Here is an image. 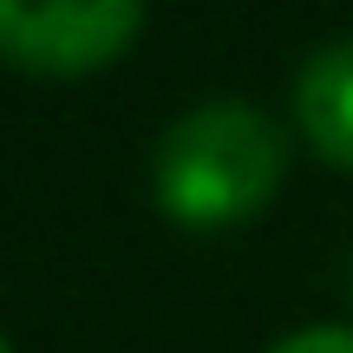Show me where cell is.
<instances>
[{"instance_id": "obj_4", "label": "cell", "mask_w": 353, "mask_h": 353, "mask_svg": "<svg viewBox=\"0 0 353 353\" xmlns=\"http://www.w3.org/2000/svg\"><path fill=\"white\" fill-rule=\"evenodd\" d=\"M268 353H353V327H341V321H314V327L281 334Z\"/></svg>"}, {"instance_id": "obj_1", "label": "cell", "mask_w": 353, "mask_h": 353, "mask_svg": "<svg viewBox=\"0 0 353 353\" xmlns=\"http://www.w3.org/2000/svg\"><path fill=\"white\" fill-rule=\"evenodd\" d=\"M288 176V131L255 99L216 92L164 125L151 151L157 210L183 229H229L268 210Z\"/></svg>"}, {"instance_id": "obj_5", "label": "cell", "mask_w": 353, "mask_h": 353, "mask_svg": "<svg viewBox=\"0 0 353 353\" xmlns=\"http://www.w3.org/2000/svg\"><path fill=\"white\" fill-rule=\"evenodd\" d=\"M347 301H353V262H347Z\"/></svg>"}, {"instance_id": "obj_3", "label": "cell", "mask_w": 353, "mask_h": 353, "mask_svg": "<svg viewBox=\"0 0 353 353\" xmlns=\"http://www.w3.org/2000/svg\"><path fill=\"white\" fill-rule=\"evenodd\" d=\"M294 125L327 164L353 170V33L321 39L294 72Z\"/></svg>"}, {"instance_id": "obj_2", "label": "cell", "mask_w": 353, "mask_h": 353, "mask_svg": "<svg viewBox=\"0 0 353 353\" xmlns=\"http://www.w3.org/2000/svg\"><path fill=\"white\" fill-rule=\"evenodd\" d=\"M138 33V0H0V59L26 72H99Z\"/></svg>"}, {"instance_id": "obj_6", "label": "cell", "mask_w": 353, "mask_h": 353, "mask_svg": "<svg viewBox=\"0 0 353 353\" xmlns=\"http://www.w3.org/2000/svg\"><path fill=\"white\" fill-rule=\"evenodd\" d=\"M0 353H13V347H7V334H0Z\"/></svg>"}]
</instances>
